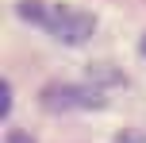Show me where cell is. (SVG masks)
<instances>
[{"label": "cell", "mask_w": 146, "mask_h": 143, "mask_svg": "<svg viewBox=\"0 0 146 143\" xmlns=\"http://www.w3.org/2000/svg\"><path fill=\"white\" fill-rule=\"evenodd\" d=\"M19 15L31 23H42L54 39L62 43H85L92 35V15L85 12H73L66 4H42V0H23L19 4Z\"/></svg>", "instance_id": "1"}, {"label": "cell", "mask_w": 146, "mask_h": 143, "mask_svg": "<svg viewBox=\"0 0 146 143\" xmlns=\"http://www.w3.org/2000/svg\"><path fill=\"white\" fill-rule=\"evenodd\" d=\"M42 105L46 108H92L100 105V97L88 89H73V85H50V89H42Z\"/></svg>", "instance_id": "2"}, {"label": "cell", "mask_w": 146, "mask_h": 143, "mask_svg": "<svg viewBox=\"0 0 146 143\" xmlns=\"http://www.w3.org/2000/svg\"><path fill=\"white\" fill-rule=\"evenodd\" d=\"M8 108H12V89H0V116H8Z\"/></svg>", "instance_id": "3"}, {"label": "cell", "mask_w": 146, "mask_h": 143, "mask_svg": "<svg viewBox=\"0 0 146 143\" xmlns=\"http://www.w3.org/2000/svg\"><path fill=\"white\" fill-rule=\"evenodd\" d=\"M115 143H142V139H135V136H123V139H115Z\"/></svg>", "instance_id": "4"}, {"label": "cell", "mask_w": 146, "mask_h": 143, "mask_svg": "<svg viewBox=\"0 0 146 143\" xmlns=\"http://www.w3.org/2000/svg\"><path fill=\"white\" fill-rule=\"evenodd\" d=\"M142 54H146V39H142Z\"/></svg>", "instance_id": "5"}]
</instances>
